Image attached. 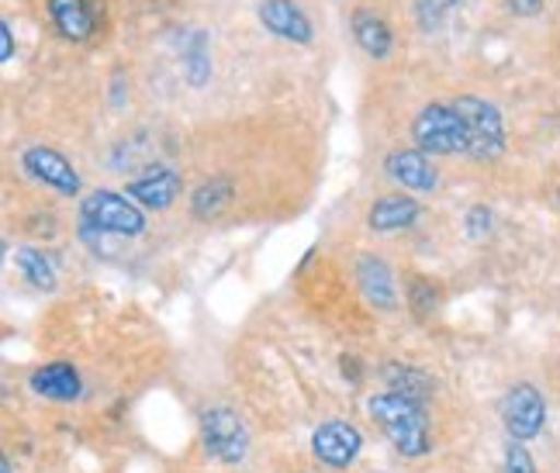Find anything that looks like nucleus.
I'll list each match as a JSON object with an SVG mask.
<instances>
[{
  "label": "nucleus",
  "instance_id": "nucleus-1",
  "mask_svg": "<svg viewBox=\"0 0 560 473\" xmlns=\"http://www.w3.org/2000/svg\"><path fill=\"white\" fill-rule=\"evenodd\" d=\"M368 412L401 457L419 460L433 449V436H429V418H425L422 401L408 398V394L384 391V394H374L368 401Z\"/></svg>",
  "mask_w": 560,
  "mask_h": 473
},
{
  "label": "nucleus",
  "instance_id": "nucleus-2",
  "mask_svg": "<svg viewBox=\"0 0 560 473\" xmlns=\"http://www.w3.org/2000/svg\"><path fill=\"white\" fill-rule=\"evenodd\" d=\"M454 111L464 121L467 132V156L470 159H499L505 153V118L491 100L481 97H457Z\"/></svg>",
  "mask_w": 560,
  "mask_h": 473
},
{
  "label": "nucleus",
  "instance_id": "nucleus-3",
  "mask_svg": "<svg viewBox=\"0 0 560 473\" xmlns=\"http://www.w3.org/2000/svg\"><path fill=\"white\" fill-rule=\"evenodd\" d=\"M80 222L83 228L101 232V235H142L145 232V214L132 198H121L115 190H94L80 204Z\"/></svg>",
  "mask_w": 560,
  "mask_h": 473
},
{
  "label": "nucleus",
  "instance_id": "nucleus-4",
  "mask_svg": "<svg viewBox=\"0 0 560 473\" xmlns=\"http://www.w3.org/2000/svg\"><path fill=\"white\" fill-rule=\"evenodd\" d=\"M412 135L419 142V153L425 156H457L467 153V132H464V121L454 111V104H425L416 125H412Z\"/></svg>",
  "mask_w": 560,
  "mask_h": 473
},
{
  "label": "nucleus",
  "instance_id": "nucleus-5",
  "mask_svg": "<svg viewBox=\"0 0 560 473\" xmlns=\"http://www.w3.org/2000/svg\"><path fill=\"white\" fill-rule=\"evenodd\" d=\"M201 442L211 460L235 466L249 457V428L232 407H208L201 415Z\"/></svg>",
  "mask_w": 560,
  "mask_h": 473
},
{
  "label": "nucleus",
  "instance_id": "nucleus-6",
  "mask_svg": "<svg viewBox=\"0 0 560 473\" xmlns=\"http://www.w3.org/2000/svg\"><path fill=\"white\" fill-rule=\"evenodd\" d=\"M502 425L515 442H529L547 425V401L533 383H515L502 398Z\"/></svg>",
  "mask_w": 560,
  "mask_h": 473
},
{
  "label": "nucleus",
  "instance_id": "nucleus-7",
  "mask_svg": "<svg viewBox=\"0 0 560 473\" xmlns=\"http://www.w3.org/2000/svg\"><path fill=\"white\" fill-rule=\"evenodd\" d=\"M21 163H25L28 177H35L38 184H46L49 190L62 193V198H77V193H80V174H77L67 156L56 153V149L32 145V149H25Z\"/></svg>",
  "mask_w": 560,
  "mask_h": 473
},
{
  "label": "nucleus",
  "instance_id": "nucleus-8",
  "mask_svg": "<svg viewBox=\"0 0 560 473\" xmlns=\"http://www.w3.org/2000/svg\"><path fill=\"white\" fill-rule=\"evenodd\" d=\"M256 14H260V25L270 35L294 42V46H308V42L315 38L312 17L301 11L298 0H260Z\"/></svg>",
  "mask_w": 560,
  "mask_h": 473
},
{
  "label": "nucleus",
  "instance_id": "nucleus-9",
  "mask_svg": "<svg viewBox=\"0 0 560 473\" xmlns=\"http://www.w3.org/2000/svg\"><path fill=\"white\" fill-rule=\"evenodd\" d=\"M312 449H315V457L322 463H329V466H350L357 457H360V449H363V436H360V428L350 425V422H326V425H318L315 428V436H312Z\"/></svg>",
  "mask_w": 560,
  "mask_h": 473
},
{
  "label": "nucleus",
  "instance_id": "nucleus-10",
  "mask_svg": "<svg viewBox=\"0 0 560 473\" xmlns=\"http://www.w3.org/2000/svg\"><path fill=\"white\" fill-rule=\"evenodd\" d=\"M180 190H184V180H180V174L174 166H153L145 177H139V180H132L125 187V193L136 204L153 208V211H166L180 198Z\"/></svg>",
  "mask_w": 560,
  "mask_h": 473
},
{
  "label": "nucleus",
  "instance_id": "nucleus-11",
  "mask_svg": "<svg viewBox=\"0 0 560 473\" xmlns=\"http://www.w3.org/2000/svg\"><path fill=\"white\" fill-rule=\"evenodd\" d=\"M28 387L46 401H77L83 383H80V374L73 363L67 359H56V363H46V367H38L32 377H28Z\"/></svg>",
  "mask_w": 560,
  "mask_h": 473
},
{
  "label": "nucleus",
  "instance_id": "nucleus-12",
  "mask_svg": "<svg viewBox=\"0 0 560 473\" xmlns=\"http://www.w3.org/2000/svg\"><path fill=\"white\" fill-rule=\"evenodd\" d=\"M357 281L368 294L371 305L384 308V311H395L398 308V287H395V273L387 267L381 256H360L357 263Z\"/></svg>",
  "mask_w": 560,
  "mask_h": 473
},
{
  "label": "nucleus",
  "instance_id": "nucleus-13",
  "mask_svg": "<svg viewBox=\"0 0 560 473\" xmlns=\"http://www.w3.org/2000/svg\"><path fill=\"white\" fill-rule=\"evenodd\" d=\"M384 169L387 177L398 180L405 190H433L440 184L433 163L425 159V153H416V149H398V153H392L384 159Z\"/></svg>",
  "mask_w": 560,
  "mask_h": 473
},
{
  "label": "nucleus",
  "instance_id": "nucleus-14",
  "mask_svg": "<svg viewBox=\"0 0 560 473\" xmlns=\"http://www.w3.org/2000/svg\"><path fill=\"white\" fill-rule=\"evenodd\" d=\"M419 218V201L416 198H405V193H387V198L374 201L371 214H368V225L374 232H398L408 228Z\"/></svg>",
  "mask_w": 560,
  "mask_h": 473
},
{
  "label": "nucleus",
  "instance_id": "nucleus-15",
  "mask_svg": "<svg viewBox=\"0 0 560 473\" xmlns=\"http://www.w3.org/2000/svg\"><path fill=\"white\" fill-rule=\"evenodd\" d=\"M353 35L360 42V49L368 52L371 59H387L392 52V28L377 11H357L353 14Z\"/></svg>",
  "mask_w": 560,
  "mask_h": 473
},
{
  "label": "nucleus",
  "instance_id": "nucleus-16",
  "mask_svg": "<svg viewBox=\"0 0 560 473\" xmlns=\"http://www.w3.org/2000/svg\"><path fill=\"white\" fill-rule=\"evenodd\" d=\"M49 14H52V25L62 32V38L83 42L94 32V14L88 11L83 0H49Z\"/></svg>",
  "mask_w": 560,
  "mask_h": 473
},
{
  "label": "nucleus",
  "instance_id": "nucleus-17",
  "mask_svg": "<svg viewBox=\"0 0 560 473\" xmlns=\"http://www.w3.org/2000/svg\"><path fill=\"white\" fill-rule=\"evenodd\" d=\"M14 267L21 270V276H25L32 287H38V291H56V267H52V260L42 249L21 246L14 252Z\"/></svg>",
  "mask_w": 560,
  "mask_h": 473
},
{
  "label": "nucleus",
  "instance_id": "nucleus-18",
  "mask_svg": "<svg viewBox=\"0 0 560 473\" xmlns=\"http://www.w3.org/2000/svg\"><path fill=\"white\" fill-rule=\"evenodd\" d=\"M229 201H232V184H229V180H211V184H205V187L194 190L190 208H194V214H198V218L211 222V218H219L222 208H225Z\"/></svg>",
  "mask_w": 560,
  "mask_h": 473
},
{
  "label": "nucleus",
  "instance_id": "nucleus-19",
  "mask_svg": "<svg viewBox=\"0 0 560 473\" xmlns=\"http://www.w3.org/2000/svg\"><path fill=\"white\" fill-rule=\"evenodd\" d=\"M387 387H392L395 394H408V398H422L429 394V377L412 370V367H405V363H395V367H387Z\"/></svg>",
  "mask_w": 560,
  "mask_h": 473
},
{
  "label": "nucleus",
  "instance_id": "nucleus-20",
  "mask_svg": "<svg viewBox=\"0 0 560 473\" xmlns=\"http://www.w3.org/2000/svg\"><path fill=\"white\" fill-rule=\"evenodd\" d=\"M408 305H412V311L419 318H425L429 311H436V291H433V284L425 281V276H416L412 287H408Z\"/></svg>",
  "mask_w": 560,
  "mask_h": 473
},
{
  "label": "nucleus",
  "instance_id": "nucleus-21",
  "mask_svg": "<svg viewBox=\"0 0 560 473\" xmlns=\"http://www.w3.org/2000/svg\"><path fill=\"white\" fill-rule=\"evenodd\" d=\"M187 76L190 83H205L208 76V62H205V35H194V46L187 49Z\"/></svg>",
  "mask_w": 560,
  "mask_h": 473
},
{
  "label": "nucleus",
  "instance_id": "nucleus-22",
  "mask_svg": "<svg viewBox=\"0 0 560 473\" xmlns=\"http://www.w3.org/2000/svg\"><path fill=\"white\" fill-rule=\"evenodd\" d=\"M505 473H536V463L529 457V449L523 442H515L505 449Z\"/></svg>",
  "mask_w": 560,
  "mask_h": 473
},
{
  "label": "nucleus",
  "instance_id": "nucleus-23",
  "mask_svg": "<svg viewBox=\"0 0 560 473\" xmlns=\"http://www.w3.org/2000/svg\"><path fill=\"white\" fill-rule=\"evenodd\" d=\"M494 225V214L488 208H470L467 211V235L470 239H485V235L491 232Z\"/></svg>",
  "mask_w": 560,
  "mask_h": 473
},
{
  "label": "nucleus",
  "instance_id": "nucleus-24",
  "mask_svg": "<svg viewBox=\"0 0 560 473\" xmlns=\"http://www.w3.org/2000/svg\"><path fill=\"white\" fill-rule=\"evenodd\" d=\"M457 4H460V0H416V8H419V14H422L425 21L443 17L446 11H454Z\"/></svg>",
  "mask_w": 560,
  "mask_h": 473
},
{
  "label": "nucleus",
  "instance_id": "nucleus-25",
  "mask_svg": "<svg viewBox=\"0 0 560 473\" xmlns=\"http://www.w3.org/2000/svg\"><path fill=\"white\" fill-rule=\"evenodd\" d=\"M505 4L512 14H520V17H536L544 11V0H505Z\"/></svg>",
  "mask_w": 560,
  "mask_h": 473
},
{
  "label": "nucleus",
  "instance_id": "nucleus-26",
  "mask_svg": "<svg viewBox=\"0 0 560 473\" xmlns=\"http://www.w3.org/2000/svg\"><path fill=\"white\" fill-rule=\"evenodd\" d=\"M0 59H14V32H11V21L0 25Z\"/></svg>",
  "mask_w": 560,
  "mask_h": 473
},
{
  "label": "nucleus",
  "instance_id": "nucleus-27",
  "mask_svg": "<svg viewBox=\"0 0 560 473\" xmlns=\"http://www.w3.org/2000/svg\"><path fill=\"white\" fill-rule=\"evenodd\" d=\"M342 377L347 380H360V367H357V359H350V356H342Z\"/></svg>",
  "mask_w": 560,
  "mask_h": 473
},
{
  "label": "nucleus",
  "instance_id": "nucleus-28",
  "mask_svg": "<svg viewBox=\"0 0 560 473\" xmlns=\"http://www.w3.org/2000/svg\"><path fill=\"white\" fill-rule=\"evenodd\" d=\"M0 470H4V473H11V460H4V466H0Z\"/></svg>",
  "mask_w": 560,
  "mask_h": 473
}]
</instances>
